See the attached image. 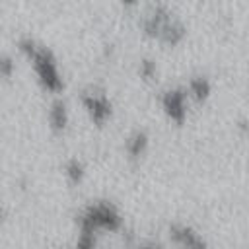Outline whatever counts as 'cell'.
Here are the masks:
<instances>
[{
	"label": "cell",
	"instance_id": "ba28073f",
	"mask_svg": "<svg viewBox=\"0 0 249 249\" xmlns=\"http://www.w3.org/2000/svg\"><path fill=\"white\" fill-rule=\"evenodd\" d=\"M210 91H212V86H210V82H208L206 78H202V76L193 78V80L189 82V88H187V95L193 97L196 103L206 101L208 95H210Z\"/></svg>",
	"mask_w": 249,
	"mask_h": 249
},
{
	"label": "cell",
	"instance_id": "3957f363",
	"mask_svg": "<svg viewBox=\"0 0 249 249\" xmlns=\"http://www.w3.org/2000/svg\"><path fill=\"white\" fill-rule=\"evenodd\" d=\"M82 105H84L86 113L89 115L91 123H95L97 126H103L111 119L113 107H111L109 97L103 91H97L93 88L88 89V91H84L82 93Z\"/></svg>",
	"mask_w": 249,
	"mask_h": 249
},
{
	"label": "cell",
	"instance_id": "30bf717a",
	"mask_svg": "<svg viewBox=\"0 0 249 249\" xmlns=\"http://www.w3.org/2000/svg\"><path fill=\"white\" fill-rule=\"evenodd\" d=\"M138 72H140V78H142V80H146V82L154 80V78H156V74H158L156 62H154V60H150V58L140 60V68H138Z\"/></svg>",
	"mask_w": 249,
	"mask_h": 249
},
{
	"label": "cell",
	"instance_id": "8fae6325",
	"mask_svg": "<svg viewBox=\"0 0 249 249\" xmlns=\"http://www.w3.org/2000/svg\"><path fill=\"white\" fill-rule=\"evenodd\" d=\"M74 249H95V233L80 230V235H78V241H76Z\"/></svg>",
	"mask_w": 249,
	"mask_h": 249
},
{
	"label": "cell",
	"instance_id": "7c38bea8",
	"mask_svg": "<svg viewBox=\"0 0 249 249\" xmlns=\"http://www.w3.org/2000/svg\"><path fill=\"white\" fill-rule=\"evenodd\" d=\"M16 72V64H14V58L12 56H0V78L4 80H10Z\"/></svg>",
	"mask_w": 249,
	"mask_h": 249
},
{
	"label": "cell",
	"instance_id": "7a4b0ae2",
	"mask_svg": "<svg viewBox=\"0 0 249 249\" xmlns=\"http://www.w3.org/2000/svg\"><path fill=\"white\" fill-rule=\"evenodd\" d=\"M78 226L82 231H117L123 226V218L119 210L111 202H95L89 204L80 216H78Z\"/></svg>",
	"mask_w": 249,
	"mask_h": 249
},
{
	"label": "cell",
	"instance_id": "6da1fadb",
	"mask_svg": "<svg viewBox=\"0 0 249 249\" xmlns=\"http://www.w3.org/2000/svg\"><path fill=\"white\" fill-rule=\"evenodd\" d=\"M18 47H19V53L33 66V72L37 76V82L43 86V89H47L51 93H60L62 88H64V82H62V76H60L58 62H56L54 54L47 47L35 43L29 37L21 39L18 43Z\"/></svg>",
	"mask_w": 249,
	"mask_h": 249
},
{
	"label": "cell",
	"instance_id": "277c9868",
	"mask_svg": "<svg viewBox=\"0 0 249 249\" xmlns=\"http://www.w3.org/2000/svg\"><path fill=\"white\" fill-rule=\"evenodd\" d=\"M187 89L175 88V89H167L161 95V109L167 115L169 121H173L175 124H183L187 119Z\"/></svg>",
	"mask_w": 249,
	"mask_h": 249
},
{
	"label": "cell",
	"instance_id": "9a60e30c",
	"mask_svg": "<svg viewBox=\"0 0 249 249\" xmlns=\"http://www.w3.org/2000/svg\"><path fill=\"white\" fill-rule=\"evenodd\" d=\"M2 220H4V212L0 210V224H2Z\"/></svg>",
	"mask_w": 249,
	"mask_h": 249
},
{
	"label": "cell",
	"instance_id": "52a82bcc",
	"mask_svg": "<svg viewBox=\"0 0 249 249\" xmlns=\"http://www.w3.org/2000/svg\"><path fill=\"white\" fill-rule=\"evenodd\" d=\"M148 144H150L148 134H146L144 130H134V132L126 138L124 150H126V154H128L132 160H138V158H142V156L146 154Z\"/></svg>",
	"mask_w": 249,
	"mask_h": 249
},
{
	"label": "cell",
	"instance_id": "5bb4252c",
	"mask_svg": "<svg viewBox=\"0 0 249 249\" xmlns=\"http://www.w3.org/2000/svg\"><path fill=\"white\" fill-rule=\"evenodd\" d=\"M121 2H123V4H124V6H132V4H134V2H136V0H121Z\"/></svg>",
	"mask_w": 249,
	"mask_h": 249
},
{
	"label": "cell",
	"instance_id": "5b68a950",
	"mask_svg": "<svg viewBox=\"0 0 249 249\" xmlns=\"http://www.w3.org/2000/svg\"><path fill=\"white\" fill-rule=\"evenodd\" d=\"M169 237L181 249H206V243L202 241V237L196 231H193L191 228L181 226V224L169 226Z\"/></svg>",
	"mask_w": 249,
	"mask_h": 249
},
{
	"label": "cell",
	"instance_id": "9c48e42d",
	"mask_svg": "<svg viewBox=\"0 0 249 249\" xmlns=\"http://www.w3.org/2000/svg\"><path fill=\"white\" fill-rule=\"evenodd\" d=\"M64 175H66L70 185H80L84 181V177H86V167H84V163L80 160L72 158L64 165Z\"/></svg>",
	"mask_w": 249,
	"mask_h": 249
},
{
	"label": "cell",
	"instance_id": "8992f818",
	"mask_svg": "<svg viewBox=\"0 0 249 249\" xmlns=\"http://www.w3.org/2000/svg\"><path fill=\"white\" fill-rule=\"evenodd\" d=\"M68 123H70V115H68L66 103L62 99H54L49 109V124H51L53 132L62 134L68 128Z\"/></svg>",
	"mask_w": 249,
	"mask_h": 249
},
{
	"label": "cell",
	"instance_id": "4fadbf2b",
	"mask_svg": "<svg viewBox=\"0 0 249 249\" xmlns=\"http://www.w3.org/2000/svg\"><path fill=\"white\" fill-rule=\"evenodd\" d=\"M138 249H161L160 245H156V243H146V245H140Z\"/></svg>",
	"mask_w": 249,
	"mask_h": 249
}]
</instances>
